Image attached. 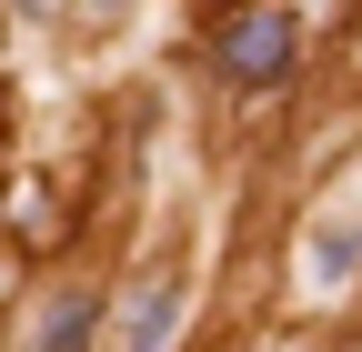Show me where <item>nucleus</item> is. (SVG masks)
Returning <instances> with one entry per match:
<instances>
[{
    "instance_id": "f257e3e1",
    "label": "nucleus",
    "mask_w": 362,
    "mask_h": 352,
    "mask_svg": "<svg viewBox=\"0 0 362 352\" xmlns=\"http://www.w3.org/2000/svg\"><path fill=\"white\" fill-rule=\"evenodd\" d=\"M211 61H221V81H242V91H272V81L292 71V20L282 11H232L211 30Z\"/></svg>"
},
{
    "instance_id": "7ed1b4c3",
    "label": "nucleus",
    "mask_w": 362,
    "mask_h": 352,
    "mask_svg": "<svg viewBox=\"0 0 362 352\" xmlns=\"http://www.w3.org/2000/svg\"><path fill=\"white\" fill-rule=\"evenodd\" d=\"M171 312H181V292H171V282H151V302H131V352H161Z\"/></svg>"
},
{
    "instance_id": "f03ea898",
    "label": "nucleus",
    "mask_w": 362,
    "mask_h": 352,
    "mask_svg": "<svg viewBox=\"0 0 362 352\" xmlns=\"http://www.w3.org/2000/svg\"><path fill=\"white\" fill-rule=\"evenodd\" d=\"M30 352H90V292H61L51 302V322H40Z\"/></svg>"
}]
</instances>
